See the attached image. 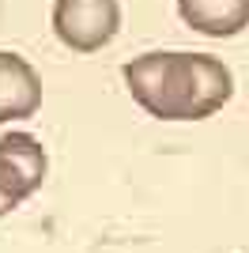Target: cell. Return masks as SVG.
I'll return each instance as SVG.
<instances>
[{
  "label": "cell",
  "mask_w": 249,
  "mask_h": 253,
  "mask_svg": "<svg viewBox=\"0 0 249 253\" xmlns=\"http://www.w3.org/2000/svg\"><path fill=\"white\" fill-rule=\"evenodd\" d=\"M177 11L208 38H234L249 27V0H177Z\"/></svg>",
  "instance_id": "obj_5"
},
{
  "label": "cell",
  "mask_w": 249,
  "mask_h": 253,
  "mask_svg": "<svg viewBox=\"0 0 249 253\" xmlns=\"http://www.w3.org/2000/svg\"><path fill=\"white\" fill-rule=\"evenodd\" d=\"M121 27L117 0H57L53 4V31L68 49L76 53H98L114 42Z\"/></svg>",
  "instance_id": "obj_3"
},
{
  "label": "cell",
  "mask_w": 249,
  "mask_h": 253,
  "mask_svg": "<svg viewBox=\"0 0 249 253\" xmlns=\"http://www.w3.org/2000/svg\"><path fill=\"white\" fill-rule=\"evenodd\" d=\"M49 170V159L42 140L31 132H4L0 136V215L19 208L27 197L42 189Z\"/></svg>",
  "instance_id": "obj_2"
},
{
  "label": "cell",
  "mask_w": 249,
  "mask_h": 253,
  "mask_svg": "<svg viewBox=\"0 0 249 253\" xmlns=\"http://www.w3.org/2000/svg\"><path fill=\"white\" fill-rule=\"evenodd\" d=\"M42 106V76L19 53L0 49V125L34 117Z\"/></svg>",
  "instance_id": "obj_4"
},
{
  "label": "cell",
  "mask_w": 249,
  "mask_h": 253,
  "mask_svg": "<svg viewBox=\"0 0 249 253\" xmlns=\"http://www.w3.org/2000/svg\"><path fill=\"white\" fill-rule=\"evenodd\" d=\"M128 95L159 121H204L230 102L234 76L211 53H144L121 68Z\"/></svg>",
  "instance_id": "obj_1"
}]
</instances>
